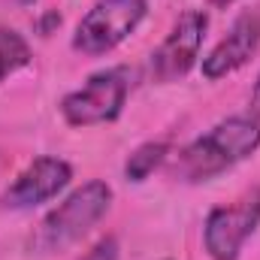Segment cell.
Returning a JSON list of instances; mask_svg holds the SVG:
<instances>
[{
    "label": "cell",
    "instance_id": "obj_1",
    "mask_svg": "<svg viewBox=\"0 0 260 260\" xmlns=\"http://www.w3.org/2000/svg\"><path fill=\"white\" fill-rule=\"evenodd\" d=\"M260 148V118L257 115H233L209 127L185 145L176 157V176L182 182H209Z\"/></svg>",
    "mask_w": 260,
    "mask_h": 260
},
{
    "label": "cell",
    "instance_id": "obj_13",
    "mask_svg": "<svg viewBox=\"0 0 260 260\" xmlns=\"http://www.w3.org/2000/svg\"><path fill=\"white\" fill-rule=\"evenodd\" d=\"M209 3H212L215 9H227V6H233L236 0H209Z\"/></svg>",
    "mask_w": 260,
    "mask_h": 260
},
{
    "label": "cell",
    "instance_id": "obj_6",
    "mask_svg": "<svg viewBox=\"0 0 260 260\" xmlns=\"http://www.w3.org/2000/svg\"><path fill=\"white\" fill-rule=\"evenodd\" d=\"M206 30H209V15L203 9H188L185 15H179L173 30L151 52V76L157 82L185 79L200 58V46L206 40Z\"/></svg>",
    "mask_w": 260,
    "mask_h": 260
},
{
    "label": "cell",
    "instance_id": "obj_5",
    "mask_svg": "<svg viewBox=\"0 0 260 260\" xmlns=\"http://www.w3.org/2000/svg\"><path fill=\"white\" fill-rule=\"evenodd\" d=\"M260 227V188H251L230 206H215L203 224V248L212 260H239L245 242Z\"/></svg>",
    "mask_w": 260,
    "mask_h": 260
},
{
    "label": "cell",
    "instance_id": "obj_7",
    "mask_svg": "<svg viewBox=\"0 0 260 260\" xmlns=\"http://www.w3.org/2000/svg\"><path fill=\"white\" fill-rule=\"evenodd\" d=\"M73 179V167L67 164L64 157H55V154H43L37 160H30L18 176L15 182L3 191V206L6 209H34V206H43L49 200L64 191Z\"/></svg>",
    "mask_w": 260,
    "mask_h": 260
},
{
    "label": "cell",
    "instance_id": "obj_11",
    "mask_svg": "<svg viewBox=\"0 0 260 260\" xmlns=\"http://www.w3.org/2000/svg\"><path fill=\"white\" fill-rule=\"evenodd\" d=\"M79 260H118V239L115 236H103L100 242H94Z\"/></svg>",
    "mask_w": 260,
    "mask_h": 260
},
{
    "label": "cell",
    "instance_id": "obj_12",
    "mask_svg": "<svg viewBox=\"0 0 260 260\" xmlns=\"http://www.w3.org/2000/svg\"><path fill=\"white\" fill-rule=\"evenodd\" d=\"M251 112L260 118V76H257V82H254V91H251Z\"/></svg>",
    "mask_w": 260,
    "mask_h": 260
},
{
    "label": "cell",
    "instance_id": "obj_9",
    "mask_svg": "<svg viewBox=\"0 0 260 260\" xmlns=\"http://www.w3.org/2000/svg\"><path fill=\"white\" fill-rule=\"evenodd\" d=\"M170 157V142L167 139H148L142 145H136L124 160V179L127 182H145L157 167H164Z\"/></svg>",
    "mask_w": 260,
    "mask_h": 260
},
{
    "label": "cell",
    "instance_id": "obj_2",
    "mask_svg": "<svg viewBox=\"0 0 260 260\" xmlns=\"http://www.w3.org/2000/svg\"><path fill=\"white\" fill-rule=\"evenodd\" d=\"M112 197H115L112 188L103 179H91V182L79 185L76 191H70L30 233V239H27L30 254L49 257V254H61L70 245H76L109 212Z\"/></svg>",
    "mask_w": 260,
    "mask_h": 260
},
{
    "label": "cell",
    "instance_id": "obj_4",
    "mask_svg": "<svg viewBox=\"0 0 260 260\" xmlns=\"http://www.w3.org/2000/svg\"><path fill=\"white\" fill-rule=\"evenodd\" d=\"M145 12H148V0H97L88 9V15L76 24L73 49L88 58L118 49L142 24Z\"/></svg>",
    "mask_w": 260,
    "mask_h": 260
},
{
    "label": "cell",
    "instance_id": "obj_3",
    "mask_svg": "<svg viewBox=\"0 0 260 260\" xmlns=\"http://www.w3.org/2000/svg\"><path fill=\"white\" fill-rule=\"evenodd\" d=\"M130 94V70L109 67L82 82V88L70 91L61 100V115L70 127H94L112 124L124 112Z\"/></svg>",
    "mask_w": 260,
    "mask_h": 260
},
{
    "label": "cell",
    "instance_id": "obj_8",
    "mask_svg": "<svg viewBox=\"0 0 260 260\" xmlns=\"http://www.w3.org/2000/svg\"><path fill=\"white\" fill-rule=\"evenodd\" d=\"M257 49H260V15L257 12H245V15H239L233 21L227 37L218 40L215 49L203 58L200 70H203V76L209 82H218V79L242 70L257 55Z\"/></svg>",
    "mask_w": 260,
    "mask_h": 260
},
{
    "label": "cell",
    "instance_id": "obj_10",
    "mask_svg": "<svg viewBox=\"0 0 260 260\" xmlns=\"http://www.w3.org/2000/svg\"><path fill=\"white\" fill-rule=\"evenodd\" d=\"M30 64V46L21 34L0 27V82L15 76L18 70Z\"/></svg>",
    "mask_w": 260,
    "mask_h": 260
}]
</instances>
